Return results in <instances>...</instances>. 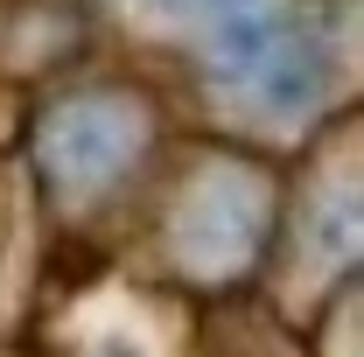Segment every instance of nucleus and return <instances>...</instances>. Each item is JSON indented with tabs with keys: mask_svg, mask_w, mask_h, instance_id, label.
Wrapping results in <instances>:
<instances>
[{
	"mask_svg": "<svg viewBox=\"0 0 364 357\" xmlns=\"http://www.w3.org/2000/svg\"><path fill=\"white\" fill-rule=\"evenodd\" d=\"M252 238H259V196L231 176H218L182 218V252L196 267H238L252 252Z\"/></svg>",
	"mask_w": 364,
	"mask_h": 357,
	"instance_id": "7ed1b4c3",
	"label": "nucleus"
},
{
	"mask_svg": "<svg viewBox=\"0 0 364 357\" xmlns=\"http://www.w3.org/2000/svg\"><path fill=\"white\" fill-rule=\"evenodd\" d=\"M134 112L127 105H112V98H70V105H56L43 127V169L56 189H70V196H85L98 189L105 176H119L127 161H134Z\"/></svg>",
	"mask_w": 364,
	"mask_h": 357,
	"instance_id": "f03ea898",
	"label": "nucleus"
},
{
	"mask_svg": "<svg viewBox=\"0 0 364 357\" xmlns=\"http://www.w3.org/2000/svg\"><path fill=\"white\" fill-rule=\"evenodd\" d=\"M218 78L267 112H301L322 91V49L287 7H238L218 21Z\"/></svg>",
	"mask_w": 364,
	"mask_h": 357,
	"instance_id": "f257e3e1",
	"label": "nucleus"
}]
</instances>
